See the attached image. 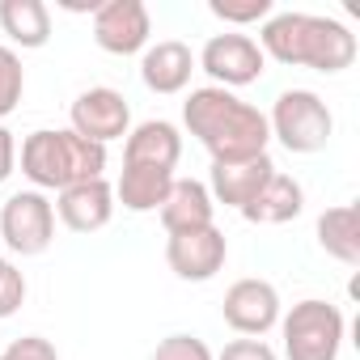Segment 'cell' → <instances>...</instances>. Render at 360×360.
Wrapping results in <instances>:
<instances>
[{
	"label": "cell",
	"mask_w": 360,
	"mask_h": 360,
	"mask_svg": "<svg viewBox=\"0 0 360 360\" xmlns=\"http://www.w3.org/2000/svg\"><path fill=\"white\" fill-rule=\"evenodd\" d=\"M157 212H161L165 233H195V229L217 225L212 221L217 204L208 195V183H200V178H174V187H169V195Z\"/></svg>",
	"instance_id": "15"
},
{
	"label": "cell",
	"mask_w": 360,
	"mask_h": 360,
	"mask_svg": "<svg viewBox=\"0 0 360 360\" xmlns=\"http://www.w3.org/2000/svg\"><path fill=\"white\" fill-rule=\"evenodd\" d=\"M191 72H195V56L178 39H161V43L144 47V56H140V81H144V89H153L161 98L183 94L191 85Z\"/></svg>",
	"instance_id": "14"
},
{
	"label": "cell",
	"mask_w": 360,
	"mask_h": 360,
	"mask_svg": "<svg viewBox=\"0 0 360 360\" xmlns=\"http://www.w3.org/2000/svg\"><path fill=\"white\" fill-rule=\"evenodd\" d=\"M0 360H60V352L43 335H22V339H13L5 352H0Z\"/></svg>",
	"instance_id": "25"
},
{
	"label": "cell",
	"mask_w": 360,
	"mask_h": 360,
	"mask_svg": "<svg viewBox=\"0 0 360 360\" xmlns=\"http://www.w3.org/2000/svg\"><path fill=\"white\" fill-rule=\"evenodd\" d=\"M259 51L288 68L343 72L356 60V34L318 13H271L259 30Z\"/></svg>",
	"instance_id": "2"
},
{
	"label": "cell",
	"mask_w": 360,
	"mask_h": 360,
	"mask_svg": "<svg viewBox=\"0 0 360 360\" xmlns=\"http://www.w3.org/2000/svg\"><path fill=\"white\" fill-rule=\"evenodd\" d=\"M68 119H72V131H77L81 140H94V144H102V148H106L110 140H123V136L131 131V106H127V98H123L119 89H106V85L85 89V94L72 102Z\"/></svg>",
	"instance_id": "9"
},
{
	"label": "cell",
	"mask_w": 360,
	"mask_h": 360,
	"mask_svg": "<svg viewBox=\"0 0 360 360\" xmlns=\"http://www.w3.org/2000/svg\"><path fill=\"white\" fill-rule=\"evenodd\" d=\"M0 30H5L18 47L34 51L47 47L51 39V9L43 0H0Z\"/></svg>",
	"instance_id": "20"
},
{
	"label": "cell",
	"mask_w": 360,
	"mask_h": 360,
	"mask_svg": "<svg viewBox=\"0 0 360 360\" xmlns=\"http://www.w3.org/2000/svg\"><path fill=\"white\" fill-rule=\"evenodd\" d=\"M267 131L288 153H322L335 136V115L314 89H284L267 115Z\"/></svg>",
	"instance_id": "5"
},
{
	"label": "cell",
	"mask_w": 360,
	"mask_h": 360,
	"mask_svg": "<svg viewBox=\"0 0 360 360\" xmlns=\"http://www.w3.org/2000/svg\"><path fill=\"white\" fill-rule=\"evenodd\" d=\"M276 174V161L267 153L259 157H246V161H212V178H208V195L212 204H225V208H246L263 187L267 178Z\"/></svg>",
	"instance_id": "12"
},
{
	"label": "cell",
	"mask_w": 360,
	"mask_h": 360,
	"mask_svg": "<svg viewBox=\"0 0 360 360\" xmlns=\"http://www.w3.org/2000/svg\"><path fill=\"white\" fill-rule=\"evenodd\" d=\"M318 246L339 259L343 267H360V217H356V204H339V208H326L318 217Z\"/></svg>",
	"instance_id": "19"
},
{
	"label": "cell",
	"mask_w": 360,
	"mask_h": 360,
	"mask_svg": "<svg viewBox=\"0 0 360 360\" xmlns=\"http://www.w3.org/2000/svg\"><path fill=\"white\" fill-rule=\"evenodd\" d=\"M343 309L318 297L297 301L288 314H280V335H284V356L288 360H339L343 347Z\"/></svg>",
	"instance_id": "4"
},
{
	"label": "cell",
	"mask_w": 360,
	"mask_h": 360,
	"mask_svg": "<svg viewBox=\"0 0 360 360\" xmlns=\"http://www.w3.org/2000/svg\"><path fill=\"white\" fill-rule=\"evenodd\" d=\"M217 360H280V356L263 339H233V343H225V352Z\"/></svg>",
	"instance_id": "26"
},
{
	"label": "cell",
	"mask_w": 360,
	"mask_h": 360,
	"mask_svg": "<svg viewBox=\"0 0 360 360\" xmlns=\"http://www.w3.org/2000/svg\"><path fill=\"white\" fill-rule=\"evenodd\" d=\"M106 148L94 140H81L72 127L64 131H30L22 140V174L34 183V191H64L72 183L102 178Z\"/></svg>",
	"instance_id": "3"
},
{
	"label": "cell",
	"mask_w": 360,
	"mask_h": 360,
	"mask_svg": "<svg viewBox=\"0 0 360 360\" xmlns=\"http://www.w3.org/2000/svg\"><path fill=\"white\" fill-rule=\"evenodd\" d=\"M174 169H157V165H123L119 183H115V200L127 212H157L174 187Z\"/></svg>",
	"instance_id": "18"
},
{
	"label": "cell",
	"mask_w": 360,
	"mask_h": 360,
	"mask_svg": "<svg viewBox=\"0 0 360 360\" xmlns=\"http://www.w3.org/2000/svg\"><path fill=\"white\" fill-rule=\"evenodd\" d=\"M56 217L72 229V233H98L110 225L115 217V187L106 178H89V183H72L60 191V200L51 204Z\"/></svg>",
	"instance_id": "13"
},
{
	"label": "cell",
	"mask_w": 360,
	"mask_h": 360,
	"mask_svg": "<svg viewBox=\"0 0 360 360\" xmlns=\"http://www.w3.org/2000/svg\"><path fill=\"white\" fill-rule=\"evenodd\" d=\"M18 169V140H13V131L0 123V183Z\"/></svg>",
	"instance_id": "27"
},
{
	"label": "cell",
	"mask_w": 360,
	"mask_h": 360,
	"mask_svg": "<svg viewBox=\"0 0 360 360\" xmlns=\"http://www.w3.org/2000/svg\"><path fill=\"white\" fill-rule=\"evenodd\" d=\"M301 208H305V191H301V183L292 174H271L267 178V187L242 208V217L250 221V225H288V221H297L301 217Z\"/></svg>",
	"instance_id": "17"
},
{
	"label": "cell",
	"mask_w": 360,
	"mask_h": 360,
	"mask_svg": "<svg viewBox=\"0 0 360 360\" xmlns=\"http://www.w3.org/2000/svg\"><path fill=\"white\" fill-rule=\"evenodd\" d=\"M26 301V276L18 271V263L0 259V318H13Z\"/></svg>",
	"instance_id": "24"
},
{
	"label": "cell",
	"mask_w": 360,
	"mask_h": 360,
	"mask_svg": "<svg viewBox=\"0 0 360 360\" xmlns=\"http://www.w3.org/2000/svg\"><path fill=\"white\" fill-rule=\"evenodd\" d=\"M183 157V131L169 119H144L127 131L123 140V165H157V169H174Z\"/></svg>",
	"instance_id": "16"
},
{
	"label": "cell",
	"mask_w": 360,
	"mask_h": 360,
	"mask_svg": "<svg viewBox=\"0 0 360 360\" xmlns=\"http://www.w3.org/2000/svg\"><path fill=\"white\" fill-rule=\"evenodd\" d=\"M221 314H225V322H229L238 335L263 339L271 326H280V292H276V284L246 276V280L229 284Z\"/></svg>",
	"instance_id": "11"
},
{
	"label": "cell",
	"mask_w": 360,
	"mask_h": 360,
	"mask_svg": "<svg viewBox=\"0 0 360 360\" xmlns=\"http://www.w3.org/2000/svg\"><path fill=\"white\" fill-rule=\"evenodd\" d=\"M153 39V18L144 0H106L94 13V43L106 56H144Z\"/></svg>",
	"instance_id": "8"
},
{
	"label": "cell",
	"mask_w": 360,
	"mask_h": 360,
	"mask_svg": "<svg viewBox=\"0 0 360 360\" xmlns=\"http://www.w3.org/2000/svg\"><path fill=\"white\" fill-rule=\"evenodd\" d=\"M208 9H212V18H221L229 26H255L276 13L271 0H208Z\"/></svg>",
	"instance_id": "22"
},
{
	"label": "cell",
	"mask_w": 360,
	"mask_h": 360,
	"mask_svg": "<svg viewBox=\"0 0 360 360\" xmlns=\"http://www.w3.org/2000/svg\"><path fill=\"white\" fill-rule=\"evenodd\" d=\"M183 123L187 131L208 148L212 161H246L267 153V115L250 102H242L238 94L221 89V85H204L191 89L183 102Z\"/></svg>",
	"instance_id": "1"
},
{
	"label": "cell",
	"mask_w": 360,
	"mask_h": 360,
	"mask_svg": "<svg viewBox=\"0 0 360 360\" xmlns=\"http://www.w3.org/2000/svg\"><path fill=\"white\" fill-rule=\"evenodd\" d=\"M229 259V242L217 225L208 229H195V233H169L165 242V263L178 280H187V284H204L212 280Z\"/></svg>",
	"instance_id": "10"
},
{
	"label": "cell",
	"mask_w": 360,
	"mask_h": 360,
	"mask_svg": "<svg viewBox=\"0 0 360 360\" xmlns=\"http://www.w3.org/2000/svg\"><path fill=\"white\" fill-rule=\"evenodd\" d=\"M153 360H217V356L200 335H169V339L157 343Z\"/></svg>",
	"instance_id": "23"
},
{
	"label": "cell",
	"mask_w": 360,
	"mask_h": 360,
	"mask_svg": "<svg viewBox=\"0 0 360 360\" xmlns=\"http://www.w3.org/2000/svg\"><path fill=\"white\" fill-rule=\"evenodd\" d=\"M0 238L22 259L43 255L56 242V208L43 191H18L0 208Z\"/></svg>",
	"instance_id": "6"
},
{
	"label": "cell",
	"mask_w": 360,
	"mask_h": 360,
	"mask_svg": "<svg viewBox=\"0 0 360 360\" xmlns=\"http://www.w3.org/2000/svg\"><path fill=\"white\" fill-rule=\"evenodd\" d=\"M195 68H204L212 77V85L233 94L242 85H255L267 72V56L259 51V43L250 34H212L204 43V51L195 56Z\"/></svg>",
	"instance_id": "7"
},
{
	"label": "cell",
	"mask_w": 360,
	"mask_h": 360,
	"mask_svg": "<svg viewBox=\"0 0 360 360\" xmlns=\"http://www.w3.org/2000/svg\"><path fill=\"white\" fill-rule=\"evenodd\" d=\"M22 89H26V68L18 60V51L13 47H0V119L18 110Z\"/></svg>",
	"instance_id": "21"
}]
</instances>
